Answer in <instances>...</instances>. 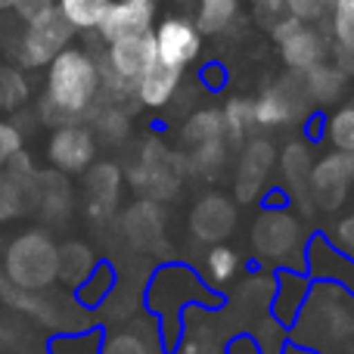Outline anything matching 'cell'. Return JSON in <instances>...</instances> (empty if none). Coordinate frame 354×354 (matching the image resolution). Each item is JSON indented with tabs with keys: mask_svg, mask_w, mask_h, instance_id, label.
<instances>
[{
	"mask_svg": "<svg viewBox=\"0 0 354 354\" xmlns=\"http://www.w3.org/2000/svg\"><path fill=\"white\" fill-rule=\"evenodd\" d=\"M25 208V187L16 177H0V224L10 218H16Z\"/></svg>",
	"mask_w": 354,
	"mask_h": 354,
	"instance_id": "29",
	"label": "cell"
},
{
	"mask_svg": "<svg viewBox=\"0 0 354 354\" xmlns=\"http://www.w3.org/2000/svg\"><path fill=\"white\" fill-rule=\"evenodd\" d=\"M280 171H283V180H286L289 193L299 199L301 212L305 214H314V202L308 199V174H311V153H308L305 143H289L280 156Z\"/></svg>",
	"mask_w": 354,
	"mask_h": 354,
	"instance_id": "19",
	"label": "cell"
},
{
	"mask_svg": "<svg viewBox=\"0 0 354 354\" xmlns=\"http://www.w3.org/2000/svg\"><path fill=\"white\" fill-rule=\"evenodd\" d=\"M93 264H97V258H93V252L84 243H66L59 249L56 280L68 283V286H78V283H84L93 274Z\"/></svg>",
	"mask_w": 354,
	"mask_h": 354,
	"instance_id": "23",
	"label": "cell"
},
{
	"mask_svg": "<svg viewBox=\"0 0 354 354\" xmlns=\"http://www.w3.org/2000/svg\"><path fill=\"white\" fill-rule=\"evenodd\" d=\"M122 196V168L115 162H97L91 165L84 180V199H87V214L93 221L112 218Z\"/></svg>",
	"mask_w": 354,
	"mask_h": 354,
	"instance_id": "16",
	"label": "cell"
},
{
	"mask_svg": "<svg viewBox=\"0 0 354 354\" xmlns=\"http://www.w3.org/2000/svg\"><path fill=\"white\" fill-rule=\"evenodd\" d=\"M324 137L339 153H354V103L339 106L324 122Z\"/></svg>",
	"mask_w": 354,
	"mask_h": 354,
	"instance_id": "26",
	"label": "cell"
},
{
	"mask_svg": "<svg viewBox=\"0 0 354 354\" xmlns=\"http://www.w3.org/2000/svg\"><path fill=\"white\" fill-rule=\"evenodd\" d=\"M252 10H255L258 19H268V22H274V19L283 16V10H286V0H252Z\"/></svg>",
	"mask_w": 354,
	"mask_h": 354,
	"instance_id": "32",
	"label": "cell"
},
{
	"mask_svg": "<svg viewBox=\"0 0 354 354\" xmlns=\"http://www.w3.org/2000/svg\"><path fill=\"white\" fill-rule=\"evenodd\" d=\"M180 140L187 147L183 156V168H193L199 174H214L224 165L227 140H224V124H221V112L202 109L183 124Z\"/></svg>",
	"mask_w": 354,
	"mask_h": 354,
	"instance_id": "5",
	"label": "cell"
},
{
	"mask_svg": "<svg viewBox=\"0 0 354 354\" xmlns=\"http://www.w3.org/2000/svg\"><path fill=\"white\" fill-rule=\"evenodd\" d=\"M6 6H16V0H0V10H6Z\"/></svg>",
	"mask_w": 354,
	"mask_h": 354,
	"instance_id": "36",
	"label": "cell"
},
{
	"mask_svg": "<svg viewBox=\"0 0 354 354\" xmlns=\"http://www.w3.org/2000/svg\"><path fill=\"white\" fill-rule=\"evenodd\" d=\"M330 28H333V66L342 75H354V0H330Z\"/></svg>",
	"mask_w": 354,
	"mask_h": 354,
	"instance_id": "17",
	"label": "cell"
},
{
	"mask_svg": "<svg viewBox=\"0 0 354 354\" xmlns=\"http://www.w3.org/2000/svg\"><path fill=\"white\" fill-rule=\"evenodd\" d=\"M243 0H199L196 3V28L202 35H224L233 22H236V12Z\"/></svg>",
	"mask_w": 354,
	"mask_h": 354,
	"instance_id": "22",
	"label": "cell"
},
{
	"mask_svg": "<svg viewBox=\"0 0 354 354\" xmlns=\"http://www.w3.org/2000/svg\"><path fill=\"white\" fill-rule=\"evenodd\" d=\"M53 3H56V0H16V10H19V16L31 19L35 12L47 10V6H53Z\"/></svg>",
	"mask_w": 354,
	"mask_h": 354,
	"instance_id": "34",
	"label": "cell"
},
{
	"mask_svg": "<svg viewBox=\"0 0 354 354\" xmlns=\"http://www.w3.org/2000/svg\"><path fill=\"white\" fill-rule=\"evenodd\" d=\"M236 268H239V255L233 249H227L224 243H218V245L208 249L205 270H208V277H212L214 283H227L233 274H236Z\"/></svg>",
	"mask_w": 354,
	"mask_h": 354,
	"instance_id": "27",
	"label": "cell"
},
{
	"mask_svg": "<svg viewBox=\"0 0 354 354\" xmlns=\"http://www.w3.org/2000/svg\"><path fill=\"white\" fill-rule=\"evenodd\" d=\"M336 239H339V245H342V249L354 258V214H348V218H345L342 224H339Z\"/></svg>",
	"mask_w": 354,
	"mask_h": 354,
	"instance_id": "33",
	"label": "cell"
},
{
	"mask_svg": "<svg viewBox=\"0 0 354 354\" xmlns=\"http://www.w3.org/2000/svg\"><path fill=\"white\" fill-rule=\"evenodd\" d=\"M301 224L286 208H268L252 224V249L261 258H286L299 249Z\"/></svg>",
	"mask_w": 354,
	"mask_h": 354,
	"instance_id": "11",
	"label": "cell"
},
{
	"mask_svg": "<svg viewBox=\"0 0 354 354\" xmlns=\"http://www.w3.org/2000/svg\"><path fill=\"white\" fill-rule=\"evenodd\" d=\"M351 183H354V153L333 149L330 156H324L320 162L311 165V174H308V199L320 212H336V208H342Z\"/></svg>",
	"mask_w": 354,
	"mask_h": 354,
	"instance_id": "8",
	"label": "cell"
},
{
	"mask_svg": "<svg viewBox=\"0 0 354 354\" xmlns=\"http://www.w3.org/2000/svg\"><path fill=\"white\" fill-rule=\"evenodd\" d=\"M47 156L59 171L75 174V171H87L93 165V156H97V140L87 128L75 124H59L56 134L50 137Z\"/></svg>",
	"mask_w": 354,
	"mask_h": 354,
	"instance_id": "12",
	"label": "cell"
},
{
	"mask_svg": "<svg viewBox=\"0 0 354 354\" xmlns=\"http://www.w3.org/2000/svg\"><path fill=\"white\" fill-rule=\"evenodd\" d=\"M299 75H301V84H305V93L311 103H336L345 91V75L336 66H326V62H320V66L299 72Z\"/></svg>",
	"mask_w": 354,
	"mask_h": 354,
	"instance_id": "21",
	"label": "cell"
},
{
	"mask_svg": "<svg viewBox=\"0 0 354 354\" xmlns=\"http://www.w3.org/2000/svg\"><path fill=\"white\" fill-rule=\"evenodd\" d=\"M97 131L103 134V140H109V143L122 140V137L128 134V115H124V112H118V109H106L103 115H100Z\"/></svg>",
	"mask_w": 354,
	"mask_h": 354,
	"instance_id": "30",
	"label": "cell"
},
{
	"mask_svg": "<svg viewBox=\"0 0 354 354\" xmlns=\"http://www.w3.org/2000/svg\"><path fill=\"white\" fill-rule=\"evenodd\" d=\"M270 37L280 47V56L289 72H308V68L320 66L330 53V41L317 28V22H301L286 12L270 22Z\"/></svg>",
	"mask_w": 354,
	"mask_h": 354,
	"instance_id": "4",
	"label": "cell"
},
{
	"mask_svg": "<svg viewBox=\"0 0 354 354\" xmlns=\"http://www.w3.org/2000/svg\"><path fill=\"white\" fill-rule=\"evenodd\" d=\"M19 147H22V137H19V131L12 128V124L0 122V168H3L6 162L16 159Z\"/></svg>",
	"mask_w": 354,
	"mask_h": 354,
	"instance_id": "31",
	"label": "cell"
},
{
	"mask_svg": "<svg viewBox=\"0 0 354 354\" xmlns=\"http://www.w3.org/2000/svg\"><path fill=\"white\" fill-rule=\"evenodd\" d=\"M183 156H174L165 143L147 140L140 149V159L131 165L128 183L134 187V193H140L149 202H168L180 189L183 177Z\"/></svg>",
	"mask_w": 354,
	"mask_h": 354,
	"instance_id": "3",
	"label": "cell"
},
{
	"mask_svg": "<svg viewBox=\"0 0 354 354\" xmlns=\"http://www.w3.org/2000/svg\"><path fill=\"white\" fill-rule=\"evenodd\" d=\"M72 25L62 19V12L53 6L47 10L35 12L31 19H25V35H22V44H19V59L22 66L28 68H37V66H47L62 47L72 44Z\"/></svg>",
	"mask_w": 354,
	"mask_h": 354,
	"instance_id": "6",
	"label": "cell"
},
{
	"mask_svg": "<svg viewBox=\"0 0 354 354\" xmlns=\"http://www.w3.org/2000/svg\"><path fill=\"white\" fill-rule=\"evenodd\" d=\"M103 354H159V351L140 333H115V336L106 339Z\"/></svg>",
	"mask_w": 354,
	"mask_h": 354,
	"instance_id": "28",
	"label": "cell"
},
{
	"mask_svg": "<svg viewBox=\"0 0 354 354\" xmlns=\"http://www.w3.org/2000/svg\"><path fill=\"white\" fill-rule=\"evenodd\" d=\"M109 0H56V10L62 12L72 31H97Z\"/></svg>",
	"mask_w": 354,
	"mask_h": 354,
	"instance_id": "24",
	"label": "cell"
},
{
	"mask_svg": "<svg viewBox=\"0 0 354 354\" xmlns=\"http://www.w3.org/2000/svg\"><path fill=\"white\" fill-rule=\"evenodd\" d=\"M122 230L124 239L137 252H162V245H165V214L156 202L140 199L124 212Z\"/></svg>",
	"mask_w": 354,
	"mask_h": 354,
	"instance_id": "15",
	"label": "cell"
},
{
	"mask_svg": "<svg viewBox=\"0 0 354 354\" xmlns=\"http://www.w3.org/2000/svg\"><path fill=\"white\" fill-rule=\"evenodd\" d=\"M277 165V149L270 140H252L243 149L236 165V199L239 202H255L258 193L264 189L270 171Z\"/></svg>",
	"mask_w": 354,
	"mask_h": 354,
	"instance_id": "14",
	"label": "cell"
},
{
	"mask_svg": "<svg viewBox=\"0 0 354 354\" xmlns=\"http://www.w3.org/2000/svg\"><path fill=\"white\" fill-rule=\"evenodd\" d=\"M159 22V3L156 0H109L97 35L103 44L122 41V37L149 35Z\"/></svg>",
	"mask_w": 354,
	"mask_h": 354,
	"instance_id": "10",
	"label": "cell"
},
{
	"mask_svg": "<svg viewBox=\"0 0 354 354\" xmlns=\"http://www.w3.org/2000/svg\"><path fill=\"white\" fill-rule=\"evenodd\" d=\"M221 124H224V140L227 143H243L249 137V131L255 128L252 118V100H230L221 112Z\"/></svg>",
	"mask_w": 354,
	"mask_h": 354,
	"instance_id": "25",
	"label": "cell"
},
{
	"mask_svg": "<svg viewBox=\"0 0 354 354\" xmlns=\"http://www.w3.org/2000/svg\"><path fill=\"white\" fill-rule=\"evenodd\" d=\"M37 205H41L44 218L62 224L72 212V189H68L66 177L59 174H41L37 177Z\"/></svg>",
	"mask_w": 354,
	"mask_h": 354,
	"instance_id": "20",
	"label": "cell"
},
{
	"mask_svg": "<svg viewBox=\"0 0 354 354\" xmlns=\"http://www.w3.org/2000/svg\"><path fill=\"white\" fill-rule=\"evenodd\" d=\"M180 78H183L180 68H171L156 59L153 66H149V72L137 81L134 97L140 100L143 106H149V109H162V106H168L174 100L177 87H180Z\"/></svg>",
	"mask_w": 354,
	"mask_h": 354,
	"instance_id": "18",
	"label": "cell"
},
{
	"mask_svg": "<svg viewBox=\"0 0 354 354\" xmlns=\"http://www.w3.org/2000/svg\"><path fill=\"white\" fill-rule=\"evenodd\" d=\"M308 93L305 84H301V75L292 72L286 78H280L277 84L264 87L258 93V100H252V118L261 128H280V124H289L295 118H301L308 112Z\"/></svg>",
	"mask_w": 354,
	"mask_h": 354,
	"instance_id": "7",
	"label": "cell"
},
{
	"mask_svg": "<svg viewBox=\"0 0 354 354\" xmlns=\"http://www.w3.org/2000/svg\"><path fill=\"white\" fill-rule=\"evenodd\" d=\"M153 41L159 62L180 68V72H187L202 56V31L187 16H165L162 22H156Z\"/></svg>",
	"mask_w": 354,
	"mask_h": 354,
	"instance_id": "9",
	"label": "cell"
},
{
	"mask_svg": "<svg viewBox=\"0 0 354 354\" xmlns=\"http://www.w3.org/2000/svg\"><path fill=\"white\" fill-rule=\"evenodd\" d=\"M103 81L100 59L81 47H62L47 62V91H44V118L50 124H75L97 103Z\"/></svg>",
	"mask_w": 354,
	"mask_h": 354,
	"instance_id": "1",
	"label": "cell"
},
{
	"mask_svg": "<svg viewBox=\"0 0 354 354\" xmlns=\"http://www.w3.org/2000/svg\"><path fill=\"white\" fill-rule=\"evenodd\" d=\"M56 268H59V245L44 230L19 233L3 255L6 283L25 292L50 289V283H56Z\"/></svg>",
	"mask_w": 354,
	"mask_h": 354,
	"instance_id": "2",
	"label": "cell"
},
{
	"mask_svg": "<svg viewBox=\"0 0 354 354\" xmlns=\"http://www.w3.org/2000/svg\"><path fill=\"white\" fill-rule=\"evenodd\" d=\"M236 227V205L221 193H208L196 202L193 214H189V230L196 233V239L208 245L224 243Z\"/></svg>",
	"mask_w": 354,
	"mask_h": 354,
	"instance_id": "13",
	"label": "cell"
},
{
	"mask_svg": "<svg viewBox=\"0 0 354 354\" xmlns=\"http://www.w3.org/2000/svg\"><path fill=\"white\" fill-rule=\"evenodd\" d=\"M183 354H218V345L212 342V339H189L187 345H183Z\"/></svg>",
	"mask_w": 354,
	"mask_h": 354,
	"instance_id": "35",
	"label": "cell"
}]
</instances>
